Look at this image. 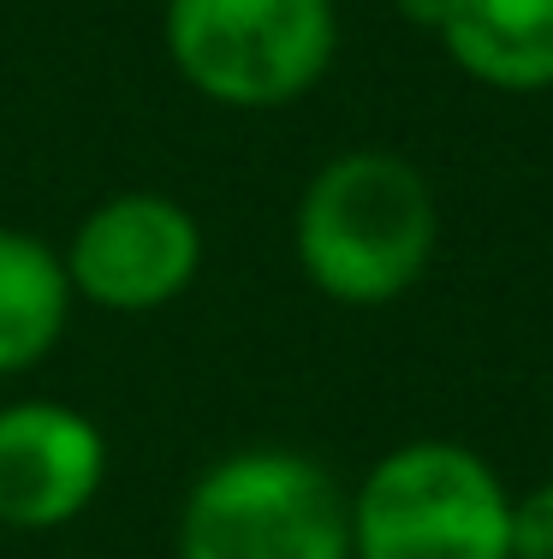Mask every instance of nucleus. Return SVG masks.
Wrapping results in <instances>:
<instances>
[{
  "instance_id": "nucleus-9",
  "label": "nucleus",
  "mask_w": 553,
  "mask_h": 559,
  "mask_svg": "<svg viewBox=\"0 0 553 559\" xmlns=\"http://www.w3.org/2000/svg\"><path fill=\"white\" fill-rule=\"evenodd\" d=\"M512 559H553V483L512 495Z\"/></svg>"
},
{
  "instance_id": "nucleus-1",
  "label": "nucleus",
  "mask_w": 553,
  "mask_h": 559,
  "mask_svg": "<svg viewBox=\"0 0 553 559\" xmlns=\"http://www.w3.org/2000/svg\"><path fill=\"white\" fill-rule=\"evenodd\" d=\"M441 245V209L423 167L393 150H346L298 197L292 250L322 298L375 310L429 274Z\"/></svg>"
},
{
  "instance_id": "nucleus-4",
  "label": "nucleus",
  "mask_w": 553,
  "mask_h": 559,
  "mask_svg": "<svg viewBox=\"0 0 553 559\" xmlns=\"http://www.w3.org/2000/svg\"><path fill=\"white\" fill-rule=\"evenodd\" d=\"M161 43L203 102L268 114L327 78L339 19L334 0H167Z\"/></svg>"
},
{
  "instance_id": "nucleus-2",
  "label": "nucleus",
  "mask_w": 553,
  "mask_h": 559,
  "mask_svg": "<svg viewBox=\"0 0 553 559\" xmlns=\"http://www.w3.org/2000/svg\"><path fill=\"white\" fill-rule=\"evenodd\" d=\"M179 559H351V495L310 452H227L179 506Z\"/></svg>"
},
{
  "instance_id": "nucleus-3",
  "label": "nucleus",
  "mask_w": 553,
  "mask_h": 559,
  "mask_svg": "<svg viewBox=\"0 0 553 559\" xmlns=\"http://www.w3.org/2000/svg\"><path fill=\"white\" fill-rule=\"evenodd\" d=\"M351 559H512V488L458 441H405L351 488Z\"/></svg>"
},
{
  "instance_id": "nucleus-8",
  "label": "nucleus",
  "mask_w": 553,
  "mask_h": 559,
  "mask_svg": "<svg viewBox=\"0 0 553 559\" xmlns=\"http://www.w3.org/2000/svg\"><path fill=\"white\" fill-rule=\"evenodd\" d=\"M72 280L55 245L0 226V381L36 369L65 334Z\"/></svg>"
},
{
  "instance_id": "nucleus-7",
  "label": "nucleus",
  "mask_w": 553,
  "mask_h": 559,
  "mask_svg": "<svg viewBox=\"0 0 553 559\" xmlns=\"http://www.w3.org/2000/svg\"><path fill=\"white\" fill-rule=\"evenodd\" d=\"M399 12L441 36L446 60L482 90H553V0H399Z\"/></svg>"
},
{
  "instance_id": "nucleus-5",
  "label": "nucleus",
  "mask_w": 553,
  "mask_h": 559,
  "mask_svg": "<svg viewBox=\"0 0 553 559\" xmlns=\"http://www.w3.org/2000/svg\"><path fill=\"white\" fill-rule=\"evenodd\" d=\"M60 262L72 298L113 316H149L191 292L203 269V226L161 191H120L77 221Z\"/></svg>"
},
{
  "instance_id": "nucleus-6",
  "label": "nucleus",
  "mask_w": 553,
  "mask_h": 559,
  "mask_svg": "<svg viewBox=\"0 0 553 559\" xmlns=\"http://www.w3.org/2000/svg\"><path fill=\"white\" fill-rule=\"evenodd\" d=\"M108 483V435L60 399L0 405V530H65Z\"/></svg>"
}]
</instances>
